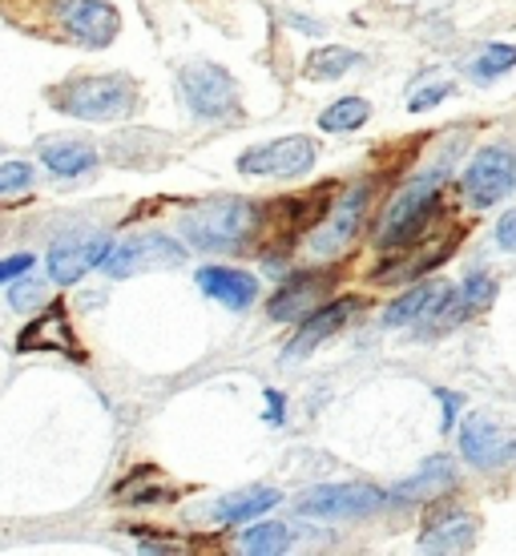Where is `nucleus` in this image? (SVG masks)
Returning a JSON list of instances; mask_svg holds the SVG:
<instances>
[{
	"label": "nucleus",
	"mask_w": 516,
	"mask_h": 556,
	"mask_svg": "<svg viewBox=\"0 0 516 556\" xmlns=\"http://www.w3.org/2000/svg\"><path fill=\"white\" fill-rule=\"evenodd\" d=\"M53 105L81 122H126L138 110V89L122 73H101V77H77V81L53 89Z\"/></svg>",
	"instance_id": "obj_1"
},
{
	"label": "nucleus",
	"mask_w": 516,
	"mask_h": 556,
	"mask_svg": "<svg viewBox=\"0 0 516 556\" xmlns=\"http://www.w3.org/2000/svg\"><path fill=\"white\" fill-rule=\"evenodd\" d=\"M259 206L242 202V198H218L206 202L202 210L186 214L181 235L194 242L198 251H242L254 235H259Z\"/></svg>",
	"instance_id": "obj_2"
},
{
	"label": "nucleus",
	"mask_w": 516,
	"mask_h": 556,
	"mask_svg": "<svg viewBox=\"0 0 516 556\" xmlns=\"http://www.w3.org/2000/svg\"><path fill=\"white\" fill-rule=\"evenodd\" d=\"M178 85L190 113L202 122H226V117H238V110H242L238 81L214 61H190L178 73Z\"/></svg>",
	"instance_id": "obj_3"
},
{
	"label": "nucleus",
	"mask_w": 516,
	"mask_h": 556,
	"mask_svg": "<svg viewBox=\"0 0 516 556\" xmlns=\"http://www.w3.org/2000/svg\"><path fill=\"white\" fill-rule=\"evenodd\" d=\"M388 496L372 484H319L299 496V513L315 520H355V516L379 513Z\"/></svg>",
	"instance_id": "obj_4"
},
{
	"label": "nucleus",
	"mask_w": 516,
	"mask_h": 556,
	"mask_svg": "<svg viewBox=\"0 0 516 556\" xmlns=\"http://www.w3.org/2000/svg\"><path fill=\"white\" fill-rule=\"evenodd\" d=\"M56 25L81 49H105L122 33V16L105 0H61L56 4Z\"/></svg>",
	"instance_id": "obj_5"
},
{
	"label": "nucleus",
	"mask_w": 516,
	"mask_h": 556,
	"mask_svg": "<svg viewBox=\"0 0 516 556\" xmlns=\"http://www.w3.org/2000/svg\"><path fill=\"white\" fill-rule=\"evenodd\" d=\"M315 141L311 138H279L270 146H254L238 157V169L251 178H299L315 166Z\"/></svg>",
	"instance_id": "obj_6"
},
{
	"label": "nucleus",
	"mask_w": 516,
	"mask_h": 556,
	"mask_svg": "<svg viewBox=\"0 0 516 556\" xmlns=\"http://www.w3.org/2000/svg\"><path fill=\"white\" fill-rule=\"evenodd\" d=\"M181 258H186V251L178 242L154 230V235H138L122 242V247H113L110 258H105V275L129 278L138 270H166V266H181Z\"/></svg>",
	"instance_id": "obj_7"
},
{
	"label": "nucleus",
	"mask_w": 516,
	"mask_h": 556,
	"mask_svg": "<svg viewBox=\"0 0 516 556\" xmlns=\"http://www.w3.org/2000/svg\"><path fill=\"white\" fill-rule=\"evenodd\" d=\"M367 198H372V186H351L348 194L323 214V223L311 230V251L323 254V258H327V254L348 251L351 238L360 235V226H363Z\"/></svg>",
	"instance_id": "obj_8"
},
{
	"label": "nucleus",
	"mask_w": 516,
	"mask_h": 556,
	"mask_svg": "<svg viewBox=\"0 0 516 556\" xmlns=\"http://www.w3.org/2000/svg\"><path fill=\"white\" fill-rule=\"evenodd\" d=\"M513 186H516V162H513V153L501 150V146L476 153L468 174H464V194L473 198V206L501 202Z\"/></svg>",
	"instance_id": "obj_9"
},
{
	"label": "nucleus",
	"mask_w": 516,
	"mask_h": 556,
	"mask_svg": "<svg viewBox=\"0 0 516 556\" xmlns=\"http://www.w3.org/2000/svg\"><path fill=\"white\" fill-rule=\"evenodd\" d=\"M16 351H61L70 359H85L81 343H77V331H73L70 311L61 303H53L49 311L33 315L25 323V331L16 334Z\"/></svg>",
	"instance_id": "obj_10"
},
{
	"label": "nucleus",
	"mask_w": 516,
	"mask_h": 556,
	"mask_svg": "<svg viewBox=\"0 0 516 556\" xmlns=\"http://www.w3.org/2000/svg\"><path fill=\"white\" fill-rule=\"evenodd\" d=\"M110 251H113L110 235H85V238H70V242H56L53 251H49V278L61 282V287H73L93 266H105Z\"/></svg>",
	"instance_id": "obj_11"
},
{
	"label": "nucleus",
	"mask_w": 516,
	"mask_h": 556,
	"mask_svg": "<svg viewBox=\"0 0 516 556\" xmlns=\"http://www.w3.org/2000/svg\"><path fill=\"white\" fill-rule=\"evenodd\" d=\"M363 306H367V299H360V294H348V299H339V303L315 306L307 319H303L299 334L291 339L287 359H303V355H311V351L319 348L327 334H336L339 327H348V319L355 315V311H363Z\"/></svg>",
	"instance_id": "obj_12"
},
{
	"label": "nucleus",
	"mask_w": 516,
	"mask_h": 556,
	"mask_svg": "<svg viewBox=\"0 0 516 556\" xmlns=\"http://www.w3.org/2000/svg\"><path fill=\"white\" fill-rule=\"evenodd\" d=\"M461 452L473 468H501L516 459V440L492 428L484 416H468V424L461 428Z\"/></svg>",
	"instance_id": "obj_13"
},
{
	"label": "nucleus",
	"mask_w": 516,
	"mask_h": 556,
	"mask_svg": "<svg viewBox=\"0 0 516 556\" xmlns=\"http://www.w3.org/2000/svg\"><path fill=\"white\" fill-rule=\"evenodd\" d=\"M476 544V516L464 508H436L428 525L419 532V548L424 553H468Z\"/></svg>",
	"instance_id": "obj_14"
},
{
	"label": "nucleus",
	"mask_w": 516,
	"mask_h": 556,
	"mask_svg": "<svg viewBox=\"0 0 516 556\" xmlns=\"http://www.w3.org/2000/svg\"><path fill=\"white\" fill-rule=\"evenodd\" d=\"M198 287H202V294L218 299L230 311H247L259 299V278L247 275V270H235V266H202Z\"/></svg>",
	"instance_id": "obj_15"
},
{
	"label": "nucleus",
	"mask_w": 516,
	"mask_h": 556,
	"mask_svg": "<svg viewBox=\"0 0 516 556\" xmlns=\"http://www.w3.org/2000/svg\"><path fill=\"white\" fill-rule=\"evenodd\" d=\"M323 291H327V278L323 275H294L287 278L279 291H275V299H270V319L275 323H291V319H307L311 311L319 306Z\"/></svg>",
	"instance_id": "obj_16"
},
{
	"label": "nucleus",
	"mask_w": 516,
	"mask_h": 556,
	"mask_svg": "<svg viewBox=\"0 0 516 556\" xmlns=\"http://www.w3.org/2000/svg\"><path fill=\"white\" fill-rule=\"evenodd\" d=\"M448 287H440V282H419V287H412V291H404L395 303L383 311V323L388 327H404V323H432L436 311L448 303Z\"/></svg>",
	"instance_id": "obj_17"
},
{
	"label": "nucleus",
	"mask_w": 516,
	"mask_h": 556,
	"mask_svg": "<svg viewBox=\"0 0 516 556\" xmlns=\"http://www.w3.org/2000/svg\"><path fill=\"white\" fill-rule=\"evenodd\" d=\"M448 488H456V464L448 456H436L416 476H407L404 484L391 488V501H436Z\"/></svg>",
	"instance_id": "obj_18"
},
{
	"label": "nucleus",
	"mask_w": 516,
	"mask_h": 556,
	"mask_svg": "<svg viewBox=\"0 0 516 556\" xmlns=\"http://www.w3.org/2000/svg\"><path fill=\"white\" fill-rule=\"evenodd\" d=\"M41 162L61 178H77V174L98 166V150L81 138H49L41 141Z\"/></svg>",
	"instance_id": "obj_19"
},
{
	"label": "nucleus",
	"mask_w": 516,
	"mask_h": 556,
	"mask_svg": "<svg viewBox=\"0 0 516 556\" xmlns=\"http://www.w3.org/2000/svg\"><path fill=\"white\" fill-rule=\"evenodd\" d=\"M275 504H279V492H275V488L254 484V488H247V492L226 496V501L214 508V520H223V525H242V520H254V516L270 513Z\"/></svg>",
	"instance_id": "obj_20"
},
{
	"label": "nucleus",
	"mask_w": 516,
	"mask_h": 556,
	"mask_svg": "<svg viewBox=\"0 0 516 556\" xmlns=\"http://www.w3.org/2000/svg\"><path fill=\"white\" fill-rule=\"evenodd\" d=\"M363 122H372V101L367 98H339L319 113L323 134H355Z\"/></svg>",
	"instance_id": "obj_21"
},
{
	"label": "nucleus",
	"mask_w": 516,
	"mask_h": 556,
	"mask_svg": "<svg viewBox=\"0 0 516 556\" xmlns=\"http://www.w3.org/2000/svg\"><path fill=\"white\" fill-rule=\"evenodd\" d=\"M355 61H360V53H351V49H319V53L307 56V77L311 81H336V77H343L348 70H355Z\"/></svg>",
	"instance_id": "obj_22"
},
{
	"label": "nucleus",
	"mask_w": 516,
	"mask_h": 556,
	"mask_svg": "<svg viewBox=\"0 0 516 556\" xmlns=\"http://www.w3.org/2000/svg\"><path fill=\"white\" fill-rule=\"evenodd\" d=\"M287 541H291V532L287 525H259V529L242 532V553L251 556H275V553H287Z\"/></svg>",
	"instance_id": "obj_23"
},
{
	"label": "nucleus",
	"mask_w": 516,
	"mask_h": 556,
	"mask_svg": "<svg viewBox=\"0 0 516 556\" xmlns=\"http://www.w3.org/2000/svg\"><path fill=\"white\" fill-rule=\"evenodd\" d=\"M508 70H516V45H489L473 61V77H480V81H496Z\"/></svg>",
	"instance_id": "obj_24"
},
{
	"label": "nucleus",
	"mask_w": 516,
	"mask_h": 556,
	"mask_svg": "<svg viewBox=\"0 0 516 556\" xmlns=\"http://www.w3.org/2000/svg\"><path fill=\"white\" fill-rule=\"evenodd\" d=\"M492 294H496V282H492L489 275H468L461 287V303H464V311L473 315V311L492 303Z\"/></svg>",
	"instance_id": "obj_25"
},
{
	"label": "nucleus",
	"mask_w": 516,
	"mask_h": 556,
	"mask_svg": "<svg viewBox=\"0 0 516 556\" xmlns=\"http://www.w3.org/2000/svg\"><path fill=\"white\" fill-rule=\"evenodd\" d=\"M28 181H33V169H28L25 162L0 166V194H16V190H25Z\"/></svg>",
	"instance_id": "obj_26"
},
{
	"label": "nucleus",
	"mask_w": 516,
	"mask_h": 556,
	"mask_svg": "<svg viewBox=\"0 0 516 556\" xmlns=\"http://www.w3.org/2000/svg\"><path fill=\"white\" fill-rule=\"evenodd\" d=\"M452 93V85L448 81H440V85H424V93H412L407 98V110L412 113H424V110H432V105H440V101Z\"/></svg>",
	"instance_id": "obj_27"
},
{
	"label": "nucleus",
	"mask_w": 516,
	"mask_h": 556,
	"mask_svg": "<svg viewBox=\"0 0 516 556\" xmlns=\"http://www.w3.org/2000/svg\"><path fill=\"white\" fill-rule=\"evenodd\" d=\"M41 291H45L41 282H33V278H21V282H16L13 291H9V303H13L16 311H25V306L33 303V299H37Z\"/></svg>",
	"instance_id": "obj_28"
},
{
	"label": "nucleus",
	"mask_w": 516,
	"mask_h": 556,
	"mask_svg": "<svg viewBox=\"0 0 516 556\" xmlns=\"http://www.w3.org/2000/svg\"><path fill=\"white\" fill-rule=\"evenodd\" d=\"M33 266V254H13V258H0V282H13Z\"/></svg>",
	"instance_id": "obj_29"
},
{
	"label": "nucleus",
	"mask_w": 516,
	"mask_h": 556,
	"mask_svg": "<svg viewBox=\"0 0 516 556\" xmlns=\"http://www.w3.org/2000/svg\"><path fill=\"white\" fill-rule=\"evenodd\" d=\"M496 242H501L508 254H516V210H508L501 223H496Z\"/></svg>",
	"instance_id": "obj_30"
},
{
	"label": "nucleus",
	"mask_w": 516,
	"mask_h": 556,
	"mask_svg": "<svg viewBox=\"0 0 516 556\" xmlns=\"http://www.w3.org/2000/svg\"><path fill=\"white\" fill-rule=\"evenodd\" d=\"M440 400H444V428H452L456 424V416H461V395H452V391H440Z\"/></svg>",
	"instance_id": "obj_31"
}]
</instances>
